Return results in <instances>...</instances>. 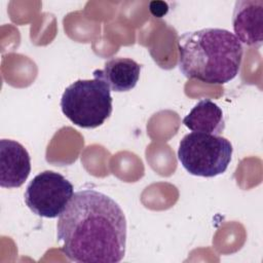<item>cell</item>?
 Listing matches in <instances>:
<instances>
[{"label": "cell", "instance_id": "obj_7", "mask_svg": "<svg viewBox=\"0 0 263 263\" xmlns=\"http://www.w3.org/2000/svg\"><path fill=\"white\" fill-rule=\"evenodd\" d=\"M31 172V158L27 149L16 141L0 140V186L21 187Z\"/></svg>", "mask_w": 263, "mask_h": 263}, {"label": "cell", "instance_id": "obj_1", "mask_svg": "<svg viewBox=\"0 0 263 263\" xmlns=\"http://www.w3.org/2000/svg\"><path fill=\"white\" fill-rule=\"evenodd\" d=\"M57 238L70 261L120 262L126 247L124 213L114 199L103 192L78 190L59 216Z\"/></svg>", "mask_w": 263, "mask_h": 263}, {"label": "cell", "instance_id": "obj_6", "mask_svg": "<svg viewBox=\"0 0 263 263\" xmlns=\"http://www.w3.org/2000/svg\"><path fill=\"white\" fill-rule=\"evenodd\" d=\"M232 26L233 34L240 43L260 47L263 42V1H236L232 14Z\"/></svg>", "mask_w": 263, "mask_h": 263}, {"label": "cell", "instance_id": "obj_9", "mask_svg": "<svg viewBox=\"0 0 263 263\" xmlns=\"http://www.w3.org/2000/svg\"><path fill=\"white\" fill-rule=\"evenodd\" d=\"M183 123L192 132L220 136L225 128L222 109L213 101L203 99L184 117Z\"/></svg>", "mask_w": 263, "mask_h": 263}, {"label": "cell", "instance_id": "obj_5", "mask_svg": "<svg viewBox=\"0 0 263 263\" xmlns=\"http://www.w3.org/2000/svg\"><path fill=\"white\" fill-rule=\"evenodd\" d=\"M73 194L72 183L62 174L44 171L28 184L24 197L27 206L34 214L53 219L65 211Z\"/></svg>", "mask_w": 263, "mask_h": 263}, {"label": "cell", "instance_id": "obj_10", "mask_svg": "<svg viewBox=\"0 0 263 263\" xmlns=\"http://www.w3.org/2000/svg\"><path fill=\"white\" fill-rule=\"evenodd\" d=\"M149 10L154 16L161 17L167 12L168 7H167V4L165 2L152 1V2L149 3Z\"/></svg>", "mask_w": 263, "mask_h": 263}, {"label": "cell", "instance_id": "obj_4", "mask_svg": "<svg viewBox=\"0 0 263 263\" xmlns=\"http://www.w3.org/2000/svg\"><path fill=\"white\" fill-rule=\"evenodd\" d=\"M232 152L226 138L192 132L180 141L178 159L190 175L212 178L225 173Z\"/></svg>", "mask_w": 263, "mask_h": 263}, {"label": "cell", "instance_id": "obj_8", "mask_svg": "<svg viewBox=\"0 0 263 263\" xmlns=\"http://www.w3.org/2000/svg\"><path fill=\"white\" fill-rule=\"evenodd\" d=\"M141 65L128 58H111L105 62L104 69L92 72L93 78L104 80L111 90L122 92L132 90L139 81Z\"/></svg>", "mask_w": 263, "mask_h": 263}, {"label": "cell", "instance_id": "obj_3", "mask_svg": "<svg viewBox=\"0 0 263 263\" xmlns=\"http://www.w3.org/2000/svg\"><path fill=\"white\" fill-rule=\"evenodd\" d=\"M61 109L75 125L82 128H96L102 125L112 113L111 89L100 78L76 80L63 92Z\"/></svg>", "mask_w": 263, "mask_h": 263}, {"label": "cell", "instance_id": "obj_2", "mask_svg": "<svg viewBox=\"0 0 263 263\" xmlns=\"http://www.w3.org/2000/svg\"><path fill=\"white\" fill-rule=\"evenodd\" d=\"M179 69L189 79L225 84L234 79L243 48L233 33L220 28L185 32L178 39Z\"/></svg>", "mask_w": 263, "mask_h": 263}]
</instances>
